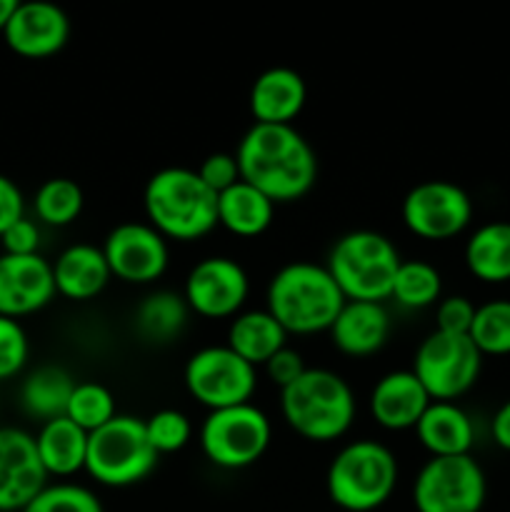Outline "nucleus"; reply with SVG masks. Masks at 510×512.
I'll return each instance as SVG.
<instances>
[{
    "label": "nucleus",
    "instance_id": "obj_15",
    "mask_svg": "<svg viewBox=\"0 0 510 512\" xmlns=\"http://www.w3.org/2000/svg\"><path fill=\"white\" fill-rule=\"evenodd\" d=\"M45 485L48 473L35 450V435L0 428V512H23Z\"/></svg>",
    "mask_w": 510,
    "mask_h": 512
},
{
    "label": "nucleus",
    "instance_id": "obj_5",
    "mask_svg": "<svg viewBox=\"0 0 510 512\" xmlns=\"http://www.w3.org/2000/svg\"><path fill=\"white\" fill-rule=\"evenodd\" d=\"M398 475V458L388 445L360 438L338 450L325 473V490L340 510L373 512L395 493Z\"/></svg>",
    "mask_w": 510,
    "mask_h": 512
},
{
    "label": "nucleus",
    "instance_id": "obj_28",
    "mask_svg": "<svg viewBox=\"0 0 510 512\" xmlns=\"http://www.w3.org/2000/svg\"><path fill=\"white\" fill-rule=\"evenodd\" d=\"M190 308L183 293L173 290H153L138 303L133 315L135 333L153 345H168L188 328Z\"/></svg>",
    "mask_w": 510,
    "mask_h": 512
},
{
    "label": "nucleus",
    "instance_id": "obj_34",
    "mask_svg": "<svg viewBox=\"0 0 510 512\" xmlns=\"http://www.w3.org/2000/svg\"><path fill=\"white\" fill-rule=\"evenodd\" d=\"M23 512H103V503L85 485L48 483Z\"/></svg>",
    "mask_w": 510,
    "mask_h": 512
},
{
    "label": "nucleus",
    "instance_id": "obj_40",
    "mask_svg": "<svg viewBox=\"0 0 510 512\" xmlns=\"http://www.w3.org/2000/svg\"><path fill=\"white\" fill-rule=\"evenodd\" d=\"M25 215V198L15 180L0 173V235Z\"/></svg>",
    "mask_w": 510,
    "mask_h": 512
},
{
    "label": "nucleus",
    "instance_id": "obj_22",
    "mask_svg": "<svg viewBox=\"0 0 510 512\" xmlns=\"http://www.w3.org/2000/svg\"><path fill=\"white\" fill-rule=\"evenodd\" d=\"M418 443L430 453V458H458L470 455L475 445V423L468 410L458 403H433L415 425Z\"/></svg>",
    "mask_w": 510,
    "mask_h": 512
},
{
    "label": "nucleus",
    "instance_id": "obj_24",
    "mask_svg": "<svg viewBox=\"0 0 510 512\" xmlns=\"http://www.w3.org/2000/svg\"><path fill=\"white\" fill-rule=\"evenodd\" d=\"M225 345L253 368H263L275 353L288 348V333L265 308L243 310L230 320Z\"/></svg>",
    "mask_w": 510,
    "mask_h": 512
},
{
    "label": "nucleus",
    "instance_id": "obj_39",
    "mask_svg": "<svg viewBox=\"0 0 510 512\" xmlns=\"http://www.w3.org/2000/svg\"><path fill=\"white\" fill-rule=\"evenodd\" d=\"M265 375L273 385H278L280 390H285L288 385H293L300 375L308 370V365L303 363V355L293 348H283L280 353H275L268 363L263 365Z\"/></svg>",
    "mask_w": 510,
    "mask_h": 512
},
{
    "label": "nucleus",
    "instance_id": "obj_10",
    "mask_svg": "<svg viewBox=\"0 0 510 512\" xmlns=\"http://www.w3.org/2000/svg\"><path fill=\"white\" fill-rule=\"evenodd\" d=\"M183 383L190 398L210 413L250 403L258 390V368L245 363L228 345H205L185 363Z\"/></svg>",
    "mask_w": 510,
    "mask_h": 512
},
{
    "label": "nucleus",
    "instance_id": "obj_6",
    "mask_svg": "<svg viewBox=\"0 0 510 512\" xmlns=\"http://www.w3.org/2000/svg\"><path fill=\"white\" fill-rule=\"evenodd\" d=\"M400 263L403 258L388 235L378 230H350L333 243L325 268L345 300L385 303L393 293Z\"/></svg>",
    "mask_w": 510,
    "mask_h": 512
},
{
    "label": "nucleus",
    "instance_id": "obj_31",
    "mask_svg": "<svg viewBox=\"0 0 510 512\" xmlns=\"http://www.w3.org/2000/svg\"><path fill=\"white\" fill-rule=\"evenodd\" d=\"M468 338L473 340L483 358L485 355H493V358L510 355V300L495 298L478 305Z\"/></svg>",
    "mask_w": 510,
    "mask_h": 512
},
{
    "label": "nucleus",
    "instance_id": "obj_42",
    "mask_svg": "<svg viewBox=\"0 0 510 512\" xmlns=\"http://www.w3.org/2000/svg\"><path fill=\"white\" fill-rule=\"evenodd\" d=\"M15 8H18V0H0V33H3L5 25H8L10 15L15 13Z\"/></svg>",
    "mask_w": 510,
    "mask_h": 512
},
{
    "label": "nucleus",
    "instance_id": "obj_18",
    "mask_svg": "<svg viewBox=\"0 0 510 512\" xmlns=\"http://www.w3.org/2000/svg\"><path fill=\"white\" fill-rule=\"evenodd\" d=\"M433 403L413 370H390L373 385L368 398L370 418L390 433L415 430L428 405Z\"/></svg>",
    "mask_w": 510,
    "mask_h": 512
},
{
    "label": "nucleus",
    "instance_id": "obj_4",
    "mask_svg": "<svg viewBox=\"0 0 510 512\" xmlns=\"http://www.w3.org/2000/svg\"><path fill=\"white\" fill-rule=\"evenodd\" d=\"M280 415L298 438L335 443L353 428L358 403L343 375L328 368H308L293 385L280 390Z\"/></svg>",
    "mask_w": 510,
    "mask_h": 512
},
{
    "label": "nucleus",
    "instance_id": "obj_25",
    "mask_svg": "<svg viewBox=\"0 0 510 512\" xmlns=\"http://www.w3.org/2000/svg\"><path fill=\"white\" fill-rule=\"evenodd\" d=\"M463 260L468 273L485 285L510 283V223L493 220L465 240Z\"/></svg>",
    "mask_w": 510,
    "mask_h": 512
},
{
    "label": "nucleus",
    "instance_id": "obj_33",
    "mask_svg": "<svg viewBox=\"0 0 510 512\" xmlns=\"http://www.w3.org/2000/svg\"><path fill=\"white\" fill-rule=\"evenodd\" d=\"M145 433L158 455L180 453L193 440V423L175 408H163L145 420Z\"/></svg>",
    "mask_w": 510,
    "mask_h": 512
},
{
    "label": "nucleus",
    "instance_id": "obj_13",
    "mask_svg": "<svg viewBox=\"0 0 510 512\" xmlns=\"http://www.w3.org/2000/svg\"><path fill=\"white\" fill-rule=\"evenodd\" d=\"M250 295V278L243 265L228 255H208L185 275L183 298L190 313L208 320H233L243 313Z\"/></svg>",
    "mask_w": 510,
    "mask_h": 512
},
{
    "label": "nucleus",
    "instance_id": "obj_38",
    "mask_svg": "<svg viewBox=\"0 0 510 512\" xmlns=\"http://www.w3.org/2000/svg\"><path fill=\"white\" fill-rule=\"evenodd\" d=\"M40 238L43 233H40L38 220L23 215L0 235V245L8 255H40Z\"/></svg>",
    "mask_w": 510,
    "mask_h": 512
},
{
    "label": "nucleus",
    "instance_id": "obj_3",
    "mask_svg": "<svg viewBox=\"0 0 510 512\" xmlns=\"http://www.w3.org/2000/svg\"><path fill=\"white\" fill-rule=\"evenodd\" d=\"M148 225L165 240L193 243L218 228V195L190 168L170 165L150 175L143 190Z\"/></svg>",
    "mask_w": 510,
    "mask_h": 512
},
{
    "label": "nucleus",
    "instance_id": "obj_7",
    "mask_svg": "<svg viewBox=\"0 0 510 512\" xmlns=\"http://www.w3.org/2000/svg\"><path fill=\"white\" fill-rule=\"evenodd\" d=\"M158 460L145 433V420L115 415L108 425L90 433L85 473L105 488H130L143 483Z\"/></svg>",
    "mask_w": 510,
    "mask_h": 512
},
{
    "label": "nucleus",
    "instance_id": "obj_12",
    "mask_svg": "<svg viewBox=\"0 0 510 512\" xmlns=\"http://www.w3.org/2000/svg\"><path fill=\"white\" fill-rule=\"evenodd\" d=\"M473 200L468 190L450 180H423L408 190L400 205L403 225L420 240L443 243L458 238L473 223Z\"/></svg>",
    "mask_w": 510,
    "mask_h": 512
},
{
    "label": "nucleus",
    "instance_id": "obj_2",
    "mask_svg": "<svg viewBox=\"0 0 510 512\" xmlns=\"http://www.w3.org/2000/svg\"><path fill=\"white\" fill-rule=\"evenodd\" d=\"M345 305L328 268L310 260H293L278 268L265 290V310L288 335L328 333Z\"/></svg>",
    "mask_w": 510,
    "mask_h": 512
},
{
    "label": "nucleus",
    "instance_id": "obj_11",
    "mask_svg": "<svg viewBox=\"0 0 510 512\" xmlns=\"http://www.w3.org/2000/svg\"><path fill=\"white\" fill-rule=\"evenodd\" d=\"M488 498V478L473 455L430 458L413 480L418 512H480Z\"/></svg>",
    "mask_w": 510,
    "mask_h": 512
},
{
    "label": "nucleus",
    "instance_id": "obj_41",
    "mask_svg": "<svg viewBox=\"0 0 510 512\" xmlns=\"http://www.w3.org/2000/svg\"><path fill=\"white\" fill-rule=\"evenodd\" d=\"M490 438L500 450L510 453V398L490 418Z\"/></svg>",
    "mask_w": 510,
    "mask_h": 512
},
{
    "label": "nucleus",
    "instance_id": "obj_17",
    "mask_svg": "<svg viewBox=\"0 0 510 512\" xmlns=\"http://www.w3.org/2000/svg\"><path fill=\"white\" fill-rule=\"evenodd\" d=\"M5 45L20 58L40 60L60 53L70 38V20L53 3H18L3 30Z\"/></svg>",
    "mask_w": 510,
    "mask_h": 512
},
{
    "label": "nucleus",
    "instance_id": "obj_37",
    "mask_svg": "<svg viewBox=\"0 0 510 512\" xmlns=\"http://www.w3.org/2000/svg\"><path fill=\"white\" fill-rule=\"evenodd\" d=\"M195 173L200 175V180H203L215 195L225 193V190L233 188L235 183H240V168L238 160H235V153H210L208 158L195 168Z\"/></svg>",
    "mask_w": 510,
    "mask_h": 512
},
{
    "label": "nucleus",
    "instance_id": "obj_1",
    "mask_svg": "<svg viewBox=\"0 0 510 512\" xmlns=\"http://www.w3.org/2000/svg\"><path fill=\"white\" fill-rule=\"evenodd\" d=\"M240 180L280 203H295L315 188L318 155L295 125L253 123L235 148Z\"/></svg>",
    "mask_w": 510,
    "mask_h": 512
},
{
    "label": "nucleus",
    "instance_id": "obj_29",
    "mask_svg": "<svg viewBox=\"0 0 510 512\" xmlns=\"http://www.w3.org/2000/svg\"><path fill=\"white\" fill-rule=\"evenodd\" d=\"M443 298V275L428 260H403L395 273L390 300L405 310L435 308Z\"/></svg>",
    "mask_w": 510,
    "mask_h": 512
},
{
    "label": "nucleus",
    "instance_id": "obj_16",
    "mask_svg": "<svg viewBox=\"0 0 510 512\" xmlns=\"http://www.w3.org/2000/svg\"><path fill=\"white\" fill-rule=\"evenodd\" d=\"M53 263L43 255L0 253V315L25 318L55 300Z\"/></svg>",
    "mask_w": 510,
    "mask_h": 512
},
{
    "label": "nucleus",
    "instance_id": "obj_8",
    "mask_svg": "<svg viewBox=\"0 0 510 512\" xmlns=\"http://www.w3.org/2000/svg\"><path fill=\"white\" fill-rule=\"evenodd\" d=\"M205 460L220 470H245L258 463L273 443V423L258 405L210 410L198 433Z\"/></svg>",
    "mask_w": 510,
    "mask_h": 512
},
{
    "label": "nucleus",
    "instance_id": "obj_21",
    "mask_svg": "<svg viewBox=\"0 0 510 512\" xmlns=\"http://www.w3.org/2000/svg\"><path fill=\"white\" fill-rule=\"evenodd\" d=\"M53 278L58 295L75 300V303H85V300L98 298L108 288L113 273H110L103 248L90 243H75L55 258Z\"/></svg>",
    "mask_w": 510,
    "mask_h": 512
},
{
    "label": "nucleus",
    "instance_id": "obj_30",
    "mask_svg": "<svg viewBox=\"0 0 510 512\" xmlns=\"http://www.w3.org/2000/svg\"><path fill=\"white\" fill-rule=\"evenodd\" d=\"M85 208V195L75 180L50 178L38 188L33 198L35 218L48 228H68L80 218Z\"/></svg>",
    "mask_w": 510,
    "mask_h": 512
},
{
    "label": "nucleus",
    "instance_id": "obj_36",
    "mask_svg": "<svg viewBox=\"0 0 510 512\" xmlns=\"http://www.w3.org/2000/svg\"><path fill=\"white\" fill-rule=\"evenodd\" d=\"M475 308L478 305L465 295H445L435 305V330L450 335H468L475 318Z\"/></svg>",
    "mask_w": 510,
    "mask_h": 512
},
{
    "label": "nucleus",
    "instance_id": "obj_19",
    "mask_svg": "<svg viewBox=\"0 0 510 512\" xmlns=\"http://www.w3.org/2000/svg\"><path fill=\"white\" fill-rule=\"evenodd\" d=\"M390 333H393V320L385 303H363V300H345L343 310L328 330L330 343L348 358H370L380 353L388 345Z\"/></svg>",
    "mask_w": 510,
    "mask_h": 512
},
{
    "label": "nucleus",
    "instance_id": "obj_27",
    "mask_svg": "<svg viewBox=\"0 0 510 512\" xmlns=\"http://www.w3.org/2000/svg\"><path fill=\"white\" fill-rule=\"evenodd\" d=\"M75 385L73 375L60 365H40L20 383V405L40 425L63 418Z\"/></svg>",
    "mask_w": 510,
    "mask_h": 512
},
{
    "label": "nucleus",
    "instance_id": "obj_9",
    "mask_svg": "<svg viewBox=\"0 0 510 512\" xmlns=\"http://www.w3.org/2000/svg\"><path fill=\"white\" fill-rule=\"evenodd\" d=\"M410 370L428 390L430 400L455 403L473 390L483 370V355L468 335L433 330L420 340Z\"/></svg>",
    "mask_w": 510,
    "mask_h": 512
},
{
    "label": "nucleus",
    "instance_id": "obj_26",
    "mask_svg": "<svg viewBox=\"0 0 510 512\" xmlns=\"http://www.w3.org/2000/svg\"><path fill=\"white\" fill-rule=\"evenodd\" d=\"M273 220V200L243 180L218 195V225L235 238H258L273 225Z\"/></svg>",
    "mask_w": 510,
    "mask_h": 512
},
{
    "label": "nucleus",
    "instance_id": "obj_32",
    "mask_svg": "<svg viewBox=\"0 0 510 512\" xmlns=\"http://www.w3.org/2000/svg\"><path fill=\"white\" fill-rule=\"evenodd\" d=\"M118 415L115 408V395L105 388L103 383H95V380H83V383L75 385L73 395H70L68 410H65V418L73 420L78 428H83L85 433H95L103 425H108L110 420Z\"/></svg>",
    "mask_w": 510,
    "mask_h": 512
},
{
    "label": "nucleus",
    "instance_id": "obj_14",
    "mask_svg": "<svg viewBox=\"0 0 510 512\" xmlns=\"http://www.w3.org/2000/svg\"><path fill=\"white\" fill-rule=\"evenodd\" d=\"M103 248L113 278L128 285H153L168 270V240L148 223L128 220L105 235Z\"/></svg>",
    "mask_w": 510,
    "mask_h": 512
},
{
    "label": "nucleus",
    "instance_id": "obj_23",
    "mask_svg": "<svg viewBox=\"0 0 510 512\" xmlns=\"http://www.w3.org/2000/svg\"><path fill=\"white\" fill-rule=\"evenodd\" d=\"M90 433L70 418H55L40 425L35 435V450L48 478H73L83 473L88 460Z\"/></svg>",
    "mask_w": 510,
    "mask_h": 512
},
{
    "label": "nucleus",
    "instance_id": "obj_35",
    "mask_svg": "<svg viewBox=\"0 0 510 512\" xmlns=\"http://www.w3.org/2000/svg\"><path fill=\"white\" fill-rule=\"evenodd\" d=\"M28 358L30 340L23 323L0 315V380H10L23 373Z\"/></svg>",
    "mask_w": 510,
    "mask_h": 512
},
{
    "label": "nucleus",
    "instance_id": "obj_20",
    "mask_svg": "<svg viewBox=\"0 0 510 512\" xmlns=\"http://www.w3.org/2000/svg\"><path fill=\"white\" fill-rule=\"evenodd\" d=\"M250 115L260 125H293L308 103V85L293 68H268L250 88Z\"/></svg>",
    "mask_w": 510,
    "mask_h": 512
}]
</instances>
